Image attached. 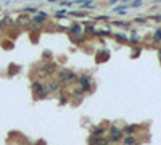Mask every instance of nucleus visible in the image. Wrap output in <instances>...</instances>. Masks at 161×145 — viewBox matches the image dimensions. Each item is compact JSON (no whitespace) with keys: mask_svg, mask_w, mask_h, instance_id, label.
<instances>
[{"mask_svg":"<svg viewBox=\"0 0 161 145\" xmlns=\"http://www.w3.org/2000/svg\"><path fill=\"white\" fill-rule=\"evenodd\" d=\"M32 93H34L35 98H44V97H47L49 90H47V87L42 86L40 82H34L32 84Z\"/></svg>","mask_w":161,"mask_h":145,"instance_id":"obj_1","label":"nucleus"},{"mask_svg":"<svg viewBox=\"0 0 161 145\" xmlns=\"http://www.w3.org/2000/svg\"><path fill=\"white\" fill-rule=\"evenodd\" d=\"M76 74H74L73 71H68V69H65V71L60 72V82H71V81H76Z\"/></svg>","mask_w":161,"mask_h":145,"instance_id":"obj_2","label":"nucleus"},{"mask_svg":"<svg viewBox=\"0 0 161 145\" xmlns=\"http://www.w3.org/2000/svg\"><path fill=\"white\" fill-rule=\"evenodd\" d=\"M79 82H80V86H82V89H84V92L85 90H92V79H90V76H87V74H82V76L79 77Z\"/></svg>","mask_w":161,"mask_h":145,"instance_id":"obj_3","label":"nucleus"},{"mask_svg":"<svg viewBox=\"0 0 161 145\" xmlns=\"http://www.w3.org/2000/svg\"><path fill=\"white\" fill-rule=\"evenodd\" d=\"M45 87H47V90H50V92H56V90L61 89V82H60V81H50Z\"/></svg>","mask_w":161,"mask_h":145,"instance_id":"obj_4","label":"nucleus"},{"mask_svg":"<svg viewBox=\"0 0 161 145\" xmlns=\"http://www.w3.org/2000/svg\"><path fill=\"white\" fill-rule=\"evenodd\" d=\"M123 144L124 145H135L137 142H135V137H134V135H124Z\"/></svg>","mask_w":161,"mask_h":145,"instance_id":"obj_5","label":"nucleus"},{"mask_svg":"<svg viewBox=\"0 0 161 145\" xmlns=\"http://www.w3.org/2000/svg\"><path fill=\"white\" fill-rule=\"evenodd\" d=\"M135 129H137V126H126V128H124L123 129V134L124 135H132L134 134V132H135Z\"/></svg>","mask_w":161,"mask_h":145,"instance_id":"obj_6","label":"nucleus"},{"mask_svg":"<svg viewBox=\"0 0 161 145\" xmlns=\"http://www.w3.org/2000/svg\"><path fill=\"white\" fill-rule=\"evenodd\" d=\"M44 71H45L47 74H52V72L55 71V66L53 65H44Z\"/></svg>","mask_w":161,"mask_h":145,"instance_id":"obj_7","label":"nucleus"},{"mask_svg":"<svg viewBox=\"0 0 161 145\" xmlns=\"http://www.w3.org/2000/svg\"><path fill=\"white\" fill-rule=\"evenodd\" d=\"M84 89H82V87H77V89L76 90H74V95H76V97H79V98H80V97H82V95H84Z\"/></svg>","mask_w":161,"mask_h":145,"instance_id":"obj_8","label":"nucleus"},{"mask_svg":"<svg viewBox=\"0 0 161 145\" xmlns=\"http://www.w3.org/2000/svg\"><path fill=\"white\" fill-rule=\"evenodd\" d=\"M103 132H105V129H103V128H100V129H95V131H94V135H95V137H102V135H103Z\"/></svg>","mask_w":161,"mask_h":145,"instance_id":"obj_9","label":"nucleus"},{"mask_svg":"<svg viewBox=\"0 0 161 145\" xmlns=\"http://www.w3.org/2000/svg\"><path fill=\"white\" fill-rule=\"evenodd\" d=\"M126 8L127 7H118V8H115V11H116V13H119V15H124V13H126Z\"/></svg>","mask_w":161,"mask_h":145,"instance_id":"obj_10","label":"nucleus"},{"mask_svg":"<svg viewBox=\"0 0 161 145\" xmlns=\"http://www.w3.org/2000/svg\"><path fill=\"white\" fill-rule=\"evenodd\" d=\"M116 37H118V40H119V42H126V40H127V39H126V36H123V34L116 36Z\"/></svg>","mask_w":161,"mask_h":145,"instance_id":"obj_11","label":"nucleus"},{"mask_svg":"<svg viewBox=\"0 0 161 145\" xmlns=\"http://www.w3.org/2000/svg\"><path fill=\"white\" fill-rule=\"evenodd\" d=\"M155 40H156V42H161V31H158L156 34H155Z\"/></svg>","mask_w":161,"mask_h":145,"instance_id":"obj_12","label":"nucleus"},{"mask_svg":"<svg viewBox=\"0 0 161 145\" xmlns=\"http://www.w3.org/2000/svg\"><path fill=\"white\" fill-rule=\"evenodd\" d=\"M140 3H142V0H134L130 5H132V7H137V5H140Z\"/></svg>","mask_w":161,"mask_h":145,"instance_id":"obj_13","label":"nucleus"},{"mask_svg":"<svg viewBox=\"0 0 161 145\" xmlns=\"http://www.w3.org/2000/svg\"><path fill=\"white\" fill-rule=\"evenodd\" d=\"M71 31H73V32H76V34H77V32L80 31V28H79V26H74V28H71Z\"/></svg>","mask_w":161,"mask_h":145,"instance_id":"obj_14","label":"nucleus"},{"mask_svg":"<svg viewBox=\"0 0 161 145\" xmlns=\"http://www.w3.org/2000/svg\"><path fill=\"white\" fill-rule=\"evenodd\" d=\"M63 15H65V13H63V10H60V11H56V13H55V16H56V18H60V16H63Z\"/></svg>","mask_w":161,"mask_h":145,"instance_id":"obj_15","label":"nucleus"},{"mask_svg":"<svg viewBox=\"0 0 161 145\" xmlns=\"http://www.w3.org/2000/svg\"><path fill=\"white\" fill-rule=\"evenodd\" d=\"M130 42H132V44H137V42H139V37H132V39H130Z\"/></svg>","mask_w":161,"mask_h":145,"instance_id":"obj_16","label":"nucleus"},{"mask_svg":"<svg viewBox=\"0 0 161 145\" xmlns=\"http://www.w3.org/2000/svg\"><path fill=\"white\" fill-rule=\"evenodd\" d=\"M160 56H161V50H160Z\"/></svg>","mask_w":161,"mask_h":145,"instance_id":"obj_17","label":"nucleus"}]
</instances>
